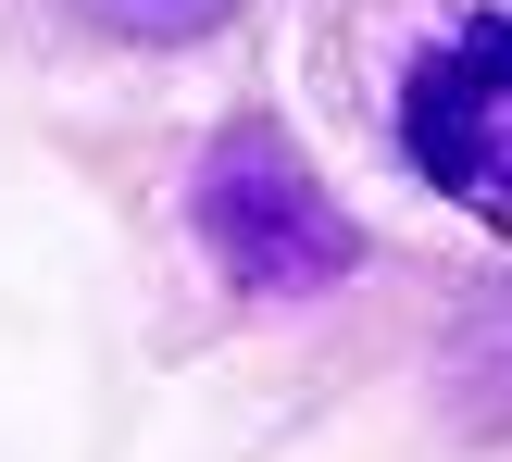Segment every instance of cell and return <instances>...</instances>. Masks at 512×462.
Returning <instances> with one entry per match:
<instances>
[{"label": "cell", "instance_id": "cell-1", "mask_svg": "<svg viewBox=\"0 0 512 462\" xmlns=\"http://www.w3.org/2000/svg\"><path fill=\"white\" fill-rule=\"evenodd\" d=\"M188 225L225 263V288H250V300H313V288H338V275L363 263V225L325 200V175L300 163L288 125H263V113H238L213 150H200Z\"/></svg>", "mask_w": 512, "mask_h": 462}, {"label": "cell", "instance_id": "cell-2", "mask_svg": "<svg viewBox=\"0 0 512 462\" xmlns=\"http://www.w3.org/2000/svg\"><path fill=\"white\" fill-rule=\"evenodd\" d=\"M400 150L438 200L512 225V13H463L400 75Z\"/></svg>", "mask_w": 512, "mask_h": 462}, {"label": "cell", "instance_id": "cell-3", "mask_svg": "<svg viewBox=\"0 0 512 462\" xmlns=\"http://www.w3.org/2000/svg\"><path fill=\"white\" fill-rule=\"evenodd\" d=\"M88 25H113V38H138V50H188V38H213L238 0H75Z\"/></svg>", "mask_w": 512, "mask_h": 462}]
</instances>
